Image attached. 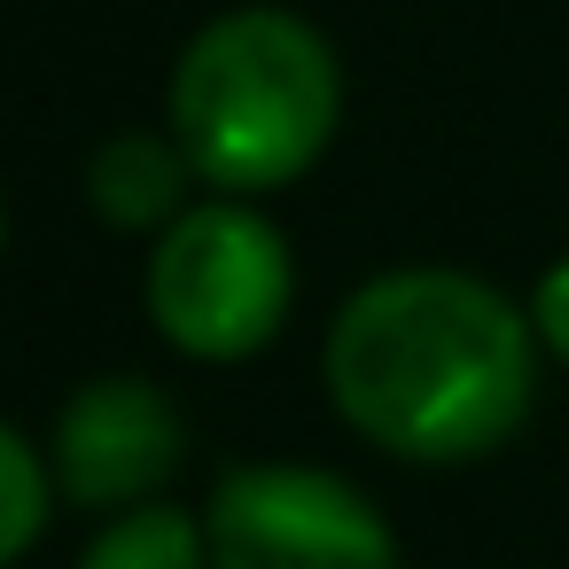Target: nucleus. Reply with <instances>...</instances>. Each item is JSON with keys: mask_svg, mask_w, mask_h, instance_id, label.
I'll return each mask as SVG.
<instances>
[{"mask_svg": "<svg viewBox=\"0 0 569 569\" xmlns=\"http://www.w3.org/2000/svg\"><path fill=\"white\" fill-rule=\"evenodd\" d=\"M188 188H203V180H196V164L172 133H118L87 157V211L110 234H149L157 242L164 227H180L196 211Z\"/></svg>", "mask_w": 569, "mask_h": 569, "instance_id": "6", "label": "nucleus"}, {"mask_svg": "<svg viewBox=\"0 0 569 569\" xmlns=\"http://www.w3.org/2000/svg\"><path fill=\"white\" fill-rule=\"evenodd\" d=\"M211 569H406L382 507L336 468L250 460L203 507Z\"/></svg>", "mask_w": 569, "mask_h": 569, "instance_id": "4", "label": "nucleus"}, {"mask_svg": "<svg viewBox=\"0 0 569 569\" xmlns=\"http://www.w3.org/2000/svg\"><path fill=\"white\" fill-rule=\"evenodd\" d=\"M530 305L460 266H390L359 281L320 343L336 413L390 460L460 468L499 452L538 398Z\"/></svg>", "mask_w": 569, "mask_h": 569, "instance_id": "1", "label": "nucleus"}, {"mask_svg": "<svg viewBox=\"0 0 569 569\" xmlns=\"http://www.w3.org/2000/svg\"><path fill=\"white\" fill-rule=\"evenodd\" d=\"M0 250H9V203H0Z\"/></svg>", "mask_w": 569, "mask_h": 569, "instance_id": "10", "label": "nucleus"}, {"mask_svg": "<svg viewBox=\"0 0 569 569\" xmlns=\"http://www.w3.org/2000/svg\"><path fill=\"white\" fill-rule=\"evenodd\" d=\"M343 118V71L320 24L297 9H227L211 17L164 87V133L188 149L196 180L211 196H273L305 180Z\"/></svg>", "mask_w": 569, "mask_h": 569, "instance_id": "2", "label": "nucleus"}, {"mask_svg": "<svg viewBox=\"0 0 569 569\" xmlns=\"http://www.w3.org/2000/svg\"><path fill=\"white\" fill-rule=\"evenodd\" d=\"M56 499H63V491H56L48 452H40L17 421H0V569H17V561L40 546Z\"/></svg>", "mask_w": 569, "mask_h": 569, "instance_id": "8", "label": "nucleus"}, {"mask_svg": "<svg viewBox=\"0 0 569 569\" xmlns=\"http://www.w3.org/2000/svg\"><path fill=\"white\" fill-rule=\"evenodd\" d=\"M530 328H538L546 359H553V367H569V250L538 273V289H530Z\"/></svg>", "mask_w": 569, "mask_h": 569, "instance_id": "9", "label": "nucleus"}, {"mask_svg": "<svg viewBox=\"0 0 569 569\" xmlns=\"http://www.w3.org/2000/svg\"><path fill=\"white\" fill-rule=\"evenodd\" d=\"M79 569H211V538H203V515L149 499L133 515H110L87 538Z\"/></svg>", "mask_w": 569, "mask_h": 569, "instance_id": "7", "label": "nucleus"}, {"mask_svg": "<svg viewBox=\"0 0 569 569\" xmlns=\"http://www.w3.org/2000/svg\"><path fill=\"white\" fill-rule=\"evenodd\" d=\"M149 320L180 359L203 367H242L258 359L297 305V258L289 234L242 203V196H203L180 227L149 242Z\"/></svg>", "mask_w": 569, "mask_h": 569, "instance_id": "3", "label": "nucleus"}, {"mask_svg": "<svg viewBox=\"0 0 569 569\" xmlns=\"http://www.w3.org/2000/svg\"><path fill=\"white\" fill-rule=\"evenodd\" d=\"M180 460H188V421L164 398V382H149V375L79 382L48 437L56 491L87 515H133L149 499H164Z\"/></svg>", "mask_w": 569, "mask_h": 569, "instance_id": "5", "label": "nucleus"}]
</instances>
